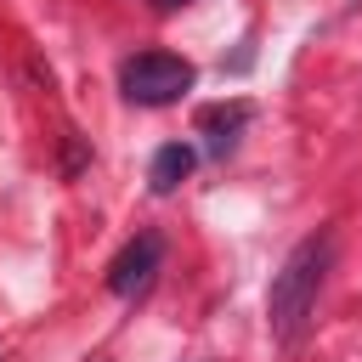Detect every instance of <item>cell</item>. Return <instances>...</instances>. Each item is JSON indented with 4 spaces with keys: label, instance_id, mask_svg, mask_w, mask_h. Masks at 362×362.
<instances>
[{
    "label": "cell",
    "instance_id": "obj_1",
    "mask_svg": "<svg viewBox=\"0 0 362 362\" xmlns=\"http://www.w3.org/2000/svg\"><path fill=\"white\" fill-rule=\"evenodd\" d=\"M334 266V232H311L288 249L283 272L272 277V294H266V328L283 351H294L311 328V311H317V294H322V277Z\"/></svg>",
    "mask_w": 362,
    "mask_h": 362
},
{
    "label": "cell",
    "instance_id": "obj_6",
    "mask_svg": "<svg viewBox=\"0 0 362 362\" xmlns=\"http://www.w3.org/2000/svg\"><path fill=\"white\" fill-rule=\"evenodd\" d=\"M181 6H192V0H153V11H181Z\"/></svg>",
    "mask_w": 362,
    "mask_h": 362
},
{
    "label": "cell",
    "instance_id": "obj_4",
    "mask_svg": "<svg viewBox=\"0 0 362 362\" xmlns=\"http://www.w3.org/2000/svg\"><path fill=\"white\" fill-rule=\"evenodd\" d=\"M243 124H249V102H215V107H204V113H198V130H204L209 158H226V153L238 147Z\"/></svg>",
    "mask_w": 362,
    "mask_h": 362
},
{
    "label": "cell",
    "instance_id": "obj_2",
    "mask_svg": "<svg viewBox=\"0 0 362 362\" xmlns=\"http://www.w3.org/2000/svg\"><path fill=\"white\" fill-rule=\"evenodd\" d=\"M192 79H198V68L187 57H175V51H136L119 68V90L136 107H170V102H181L192 90Z\"/></svg>",
    "mask_w": 362,
    "mask_h": 362
},
{
    "label": "cell",
    "instance_id": "obj_3",
    "mask_svg": "<svg viewBox=\"0 0 362 362\" xmlns=\"http://www.w3.org/2000/svg\"><path fill=\"white\" fill-rule=\"evenodd\" d=\"M158 266H164V238H158V232H141V238H130V243L113 255L107 288H113L119 300H136V294L158 277Z\"/></svg>",
    "mask_w": 362,
    "mask_h": 362
},
{
    "label": "cell",
    "instance_id": "obj_5",
    "mask_svg": "<svg viewBox=\"0 0 362 362\" xmlns=\"http://www.w3.org/2000/svg\"><path fill=\"white\" fill-rule=\"evenodd\" d=\"M192 164H198V153H192V141H164L158 153H153V164H147V187L164 198V192H175L187 175H192Z\"/></svg>",
    "mask_w": 362,
    "mask_h": 362
}]
</instances>
